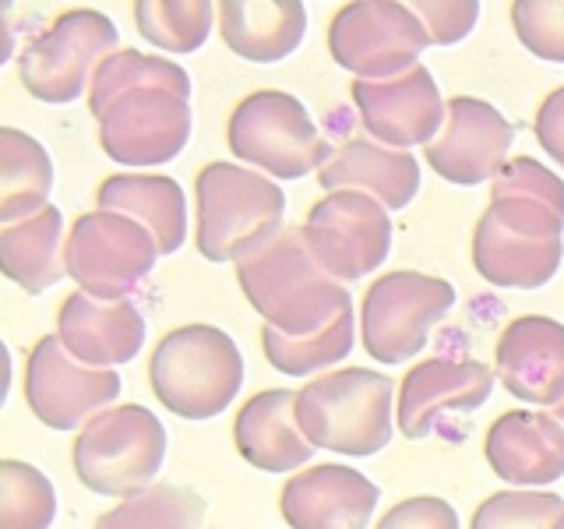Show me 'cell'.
Instances as JSON below:
<instances>
[{"mask_svg": "<svg viewBox=\"0 0 564 529\" xmlns=\"http://www.w3.org/2000/svg\"><path fill=\"white\" fill-rule=\"evenodd\" d=\"M564 181L529 155L490 181V208L473 234V269L490 287L536 290L564 258Z\"/></svg>", "mask_w": 564, "mask_h": 529, "instance_id": "6da1fadb", "label": "cell"}, {"mask_svg": "<svg viewBox=\"0 0 564 529\" xmlns=\"http://www.w3.org/2000/svg\"><path fill=\"white\" fill-rule=\"evenodd\" d=\"M237 282L247 304L269 322V328L290 339L322 332L346 307H352L349 290L322 269V261L311 255L304 234L296 229H282L258 255L240 261Z\"/></svg>", "mask_w": 564, "mask_h": 529, "instance_id": "7a4b0ae2", "label": "cell"}, {"mask_svg": "<svg viewBox=\"0 0 564 529\" xmlns=\"http://www.w3.org/2000/svg\"><path fill=\"white\" fill-rule=\"evenodd\" d=\"M198 255L208 261H247L282 234L286 194L269 176L237 163H208L194 181Z\"/></svg>", "mask_w": 564, "mask_h": 529, "instance_id": "3957f363", "label": "cell"}, {"mask_svg": "<svg viewBox=\"0 0 564 529\" xmlns=\"http://www.w3.org/2000/svg\"><path fill=\"white\" fill-rule=\"evenodd\" d=\"M395 385L367 367H343L296 392V423L314 449L375 455L395 434Z\"/></svg>", "mask_w": 564, "mask_h": 529, "instance_id": "277c9868", "label": "cell"}, {"mask_svg": "<svg viewBox=\"0 0 564 529\" xmlns=\"http://www.w3.org/2000/svg\"><path fill=\"white\" fill-rule=\"evenodd\" d=\"M155 399L184 420H212L237 399L243 357L216 325H181L159 339L149 360Z\"/></svg>", "mask_w": 564, "mask_h": 529, "instance_id": "5b68a950", "label": "cell"}, {"mask_svg": "<svg viewBox=\"0 0 564 529\" xmlns=\"http://www.w3.org/2000/svg\"><path fill=\"white\" fill-rule=\"evenodd\" d=\"M102 152L123 166H159L184 152L191 138V78L173 64L110 99L96 117Z\"/></svg>", "mask_w": 564, "mask_h": 529, "instance_id": "8992f818", "label": "cell"}, {"mask_svg": "<svg viewBox=\"0 0 564 529\" xmlns=\"http://www.w3.org/2000/svg\"><path fill=\"white\" fill-rule=\"evenodd\" d=\"M75 476L102 498H131L152 487L166 463V428L138 402L102 410L75 438Z\"/></svg>", "mask_w": 564, "mask_h": 529, "instance_id": "52a82bcc", "label": "cell"}, {"mask_svg": "<svg viewBox=\"0 0 564 529\" xmlns=\"http://www.w3.org/2000/svg\"><path fill=\"white\" fill-rule=\"evenodd\" d=\"M226 141L237 159L261 166L279 181H300L311 170H322L335 152L317 134L307 106L279 88H261L240 99L229 114Z\"/></svg>", "mask_w": 564, "mask_h": 529, "instance_id": "ba28073f", "label": "cell"}, {"mask_svg": "<svg viewBox=\"0 0 564 529\" xmlns=\"http://www.w3.org/2000/svg\"><path fill=\"white\" fill-rule=\"evenodd\" d=\"M117 43L120 32L113 18L93 8L64 11L22 50L18 78H22L25 93L40 102H75L85 96V88H93L96 71L106 57H113Z\"/></svg>", "mask_w": 564, "mask_h": 529, "instance_id": "9c48e42d", "label": "cell"}, {"mask_svg": "<svg viewBox=\"0 0 564 529\" xmlns=\"http://www.w3.org/2000/svg\"><path fill=\"white\" fill-rule=\"evenodd\" d=\"M455 307L448 279L395 269L375 279L364 293L360 335L378 364H402L423 353L431 328Z\"/></svg>", "mask_w": 564, "mask_h": 529, "instance_id": "30bf717a", "label": "cell"}, {"mask_svg": "<svg viewBox=\"0 0 564 529\" xmlns=\"http://www.w3.org/2000/svg\"><path fill=\"white\" fill-rule=\"evenodd\" d=\"M434 46L413 8L392 0H357L335 11L328 25V53L357 82H388L413 71L420 53Z\"/></svg>", "mask_w": 564, "mask_h": 529, "instance_id": "8fae6325", "label": "cell"}, {"mask_svg": "<svg viewBox=\"0 0 564 529\" xmlns=\"http://www.w3.org/2000/svg\"><path fill=\"white\" fill-rule=\"evenodd\" d=\"M155 258L152 229L117 212H88L75 219L64 247L67 276L96 300H131L155 269Z\"/></svg>", "mask_w": 564, "mask_h": 529, "instance_id": "7c38bea8", "label": "cell"}, {"mask_svg": "<svg viewBox=\"0 0 564 529\" xmlns=\"http://www.w3.org/2000/svg\"><path fill=\"white\" fill-rule=\"evenodd\" d=\"M304 240L322 269L335 279H364L392 251V216L364 191H332L314 202L304 223Z\"/></svg>", "mask_w": 564, "mask_h": 529, "instance_id": "4fadbf2b", "label": "cell"}, {"mask_svg": "<svg viewBox=\"0 0 564 529\" xmlns=\"http://www.w3.org/2000/svg\"><path fill=\"white\" fill-rule=\"evenodd\" d=\"M117 370L78 364L64 349L61 335H43L25 360V402L32 417L53 431H75L99 417L120 396Z\"/></svg>", "mask_w": 564, "mask_h": 529, "instance_id": "5bb4252c", "label": "cell"}, {"mask_svg": "<svg viewBox=\"0 0 564 529\" xmlns=\"http://www.w3.org/2000/svg\"><path fill=\"white\" fill-rule=\"evenodd\" d=\"M511 141H516V128L501 117V110L484 99L455 96L448 99L445 128L423 149V159L441 181L476 187L501 173Z\"/></svg>", "mask_w": 564, "mask_h": 529, "instance_id": "9a60e30c", "label": "cell"}, {"mask_svg": "<svg viewBox=\"0 0 564 529\" xmlns=\"http://www.w3.org/2000/svg\"><path fill=\"white\" fill-rule=\"evenodd\" d=\"M352 102L364 117L367 134L388 149H413L431 141L445 128L448 106L437 93L434 75L423 64L388 82H352Z\"/></svg>", "mask_w": 564, "mask_h": 529, "instance_id": "2e32d148", "label": "cell"}, {"mask_svg": "<svg viewBox=\"0 0 564 529\" xmlns=\"http://www.w3.org/2000/svg\"><path fill=\"white\" fill-rule=\"evenodd\" d=\"M381 490L360 469L322 463L290 476L279 511L290 529H367Z\"/></svg>", "mask_w": 564, "mask_h": 529, "instance_id": "e0dca14e", "label": "cell"}, {"mask_svg": "<svg viewBox=\"0 0 564 529\" xmlns=\"http://www.w3.org/2000/svg\"><path fill=\"white\" fill-rule=\"evenodd\" d=\"M494 392V370L480 360H423L399 388V431L423 441L441 417L473 413Z\"/></svg>", "mask_w": 564, "mask_h": 529, "instance_id": "ac0fdd59", "label": "cell"}, {"mask_svg": "<svg viewBox=\"0 0 564 529\" xmlns=\"http://www.w3.org/2000/svg\"><path fill=\"white\" fill-rule=\"evenodd\" d=\"M498 378L511 396L533 406L564 402V325L546 314L508 322L494 349Z\"/></svg>", "mask_w": 564, "mask_h": 529, "instance_id": "d6986e66", "label": "cell"}, {"mask_svg": "<svg viewBox=\"0 0 564 529\" xmlns=\"http://www.w3.org/2000/svg\"><path fill=\"white\" fill-rule=\"evenodd\" d=\"M57 335L78 364L113 370L141 353L145 317L134 307V300H96L78 290L61 304Z\"/></svg>", "mask_w": 564, "mask_h": 529, "instance_id": "ffe728a7", "label": "cell"}, {"mask_svg": "<svg viewBox=\"0 0 564 529\" xmlns=\"http://www.w3.org/2000/svg\"><path fill=\"white\" fill-rule=\"evenodd\" d=\"M484 455L505 484L546 487L564 476V428L554 413L508 410L490 423Z\"/></svg>", "mask_w": 564, "mask_h": 529, "instance_id": "44dd1931", "label": "cell"}, {"mask_svg": "<svg viewBox=\"0 0 564 529\" xmlns=\"http://www.w3.org/2000/svg\"><path fill=\"white\" fill-rule=\"evenodd\" d=\"M317 184L332 191H364L384 208H405L420 191L416 155L378 145L370 138H349L332 152L328 163L317 170Z\"/></svg>", "mask_w": 564, "mask_h": 529, "instance_id": "7402d4cb", "label": "cell"}, {"mask_svg": "<svg viewBox=\"0 0 564 529\" xmlns=\"http://www.w3.org/2000/svg\"><path fill=\"white\" fill-rule=\"evenodd\" d=\"M237 452L264 473H286L307 466L314 445L296 423V392L293 388H269L243 402L234 423Z\"/></svg>", "mask_w": 564, "mask_h": 529, "instance_id": "603a6c76", "label": "cell"}, {"mask_svg": "<svg viewBox=\"0 0 564 529\" xmlns=\"http://www.w3.org/2000/svg\"><path fill=\"white\" fill-rule=\"evenodd\" d=\"M219 32L237 57L275 64L304 43L307 8L300 0H226L219 4Z\"/></svg>", "mask_w": 564, "mask_h": 529, "instance_id": "cb8c5ba5", "label": "cell"}, {"mask_svg": "<svg viewBox=\"0 0 564 529\" xmlns=\"http://www.w3.org/2000/svg\"><path fill=\"white\" fill-rule=\"evenodd\" d=\"M99 212L131 216L152 229L159 255H173L187 237L184 191L170 176L159 173H113L96 191Z\"/></svg>", "mask_w": 564, "mask_h": 529, "instance_id": "d4e9b609", "label": "cell"}, {"mask_svg": "<svg viewBox=\"0 0 564 529\" xmlns=\"http://www.w3.org/2000/svg\"><path fill=\"white\" fill-rule=\"evenodd\" d=\"M64 216L57 205H46L32 219L0 229V264L29 296L43 293L67 276L64 264Z\"/></svg>", "mask_w": 564, "mask_h": 529, "instance_id": "484cf974", "label": "cell"}, {"mask_svg": "<svg viewBox=\"0 0 564 529\" xmlns=\"http://www.w3.org/2000/svg\"><path fill=\"white\" fill-rule=\"evenodd\" d=\"M53 163L32 134L0 128V223L14 226L46 208Z\"/></svg>", "mask_w": 564, "mask_h": 529, "instance_id": "4316f807", "label": "cell"}, {"mask_svg": "<svg viewBox=\"0 0 564 529\" xmlns=\"http://www.w3.org/2000/svg\"><path fill=\"white\" fill-rule=\"evenodd\" d=\"M205 498L191 487L152 484L99 516L96 529H202Z\"/></svg>", "mask_w": 564, "mask_h": 529, "instance_id": "83f0119b", "label": "cell"}, {"mask_svg": "<svg viewBox=\"0 0 564 529\" xmlns=\"http://www.w3.org/2000/svg\"><path fill=\"white\" fill-rule=\"evenodd\" d=\"M261 346L264 357L275 370L290 378H307L314 370L339 364L349 357L352 349V307H346L335 322H328L322 332H311L304 339H290V335H279L275 328L264 325L261 328Z\"/></svg>", "mask_w": 564, "mask_h": 529, "instance_id": "f1b7e54d", "label": "cell"}, {"mask_svg": "<svg viewBox=\"0 0 564 529\" xmlns=\"http://www.w3.org/2000/svg\"><path fill=\"white\" fill-rule=\"evenodd\" d=\"M216 14L219 8H212L208 0H138L134 25L145 43H155L159 50L194 53L205 46Z\"/></svg>", "mask_w": 564, "mask_h": 529, "instance_id": "f546056e", "label": "cell"}, {"mask_svg": "<svg viewBox=\"0 0 564 529\" xmlns=\"http://www.w3.org/2000/svg\"><path fill=\"white\" fill-rule=\"evenodd\" d=\"M57 519V490L29 463H0V529H50Z\"/></svg>", "mask_w": 564, "mask_h": 529, "instance_id": "4dcf8cb0", "label": "cell"}, {"mask_svg": "<svg viewBox=\"0 0 564 529\" xmlns=\"http://www.w3.org/2000/svg\"><path fill=\"white\" fill-rule=\"evenodd\" d=\"M469 529H564V498L546 490H501L473 511Z\"/></svg>", "mask_w": 564, "mask_h": 529, "instance_id": "1f68e13d", "label": "cell"}, {"mask_svg": "<svg viewBox=\"0 0 564 529\" xmlns=\"http://www.w3.org/2000/svg\"><path fill=\"white\" fill-rule=\"evenodd\" d=\"M511 25L529 53L564 64V0H516Z\"/></svg>", "mask_w": 564, "mask_h": 529, "instance_id": "d6a6232c", "label": "cell"}, {"mask_svg": "<svg viewBox=\"0 0 564 529\" xmlns=\"http://www.w3.org/2000/svg\"><path fill=\"white\" fill-rule=\"evenodd\" d=\"M423 29L431 32L434 46H455L473 32L476 18H480V4L476 0H420L413 4Z\"/></svg>", "mask_w": 564, "mask_h": 529, "instance_id": "836d02e7", "label": "cell"}, {"mask_svg": "<svg viewBox=\"0 0 564 529\" xmlns=\"http://www.w3.org/2000/svg\"><path fill=\"white\" fill-rule=\"evenodd\" d=\"M375 529H458V516L445 498L420 494L388 508Z\"/></svg>", "mask_w": 564, "mask_h": 529, "instance_id": "e575fe53", "label": "cell"}, {"mask_svg": "<svg viewBox=\"0 0 564 529\" xmlns=\"http://www.w3.org/2000/svg\"><path fill=\"white\" fill-rule=\"evenodd\" d=\"M533 131H536L540 149L551 155L557 166H564V85L554 88V93L540 102Z\"/></svg>", "mask_w": 564, "mask_h": 529, "instance_id": "d590c367", "label": "cell"}, {"mask_svg": "<svg viewBox=\"0 0 564 529\" xmlns=\"http://www.w3.org/2000/svg\"><path fill=\"white\" fill-rule=\"evenodd\" d=\"M551 413H554V420H557V423H561V428H564V402H557V406H554V410H551Z\"/></svg>", "mask_w": 564, "mask_h": 529, "instance_id": "8d00e7d4", "label": "cell"}]
</instances>
